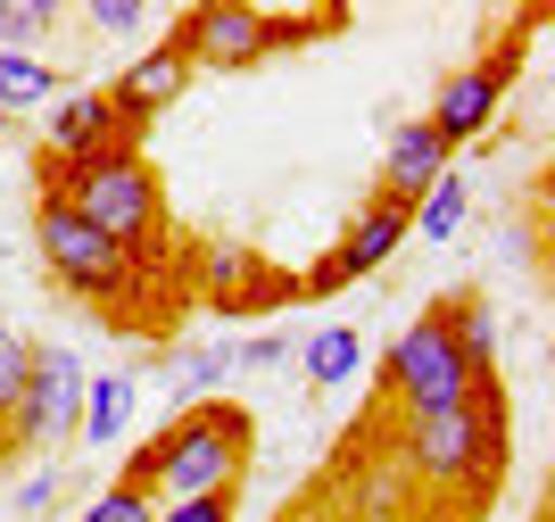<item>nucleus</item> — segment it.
Returning a JSON list of instances; mask_svg holds the SVG:
<instances>
[{
    "label": "nucleus",
    "mask_w": 555,
    "mask_h": 522,
    "mask_svg": "<svg viewBox=\"0 0 555 522\" xmlns=\"http://www.w3.org/2000/svg\"><path fill=\"white\" fill-rule=\"evenodd\" d=\"M92 25H100V34H133V25H141V0H92Z\"/></svg>",
    "instance_id": "5701e85b"
},
{
    "label": "nucleus",
    "mask_w": 555,
    "mask_h": 522,
    "mask_svg": "<svg viewBox=\"0 0 555 522\" xmlns=\"http://www.w3.org/2000/svg\"><path fill=\"white\" fill-rule=\"evenodd\" d=\"M291 357V341L282 332H257V341H241V365H282Z\"/></svg>",
    "instance_id": "b1692460"
},
{
    "label": "nucleus",
    "mask_w": 555,
    "mask_h": 522,
    "mask_svg": "<svg viewBox=\"0 0 555 522\" xmlns=\"http://www.w3.org/2000/svg\"><path fill=\"white\" fill-rule=\"evenodd\" d=\"M183 91H191V59H183L175 42H158V50H141L133 67H125V75L108 84V100H116V116H125L133 133H150V116H158V109H175Z\"/></svg>",
    "instance_id": "9b49d317"
},
{
    "label": "nucleus",
    "mask_w": 555,
    "mask_h": 522,
    "mask_svg": "<svg viewBox=\"0 0 555 522\" xmlns=\"http://www.w3.org/2000/svg\"><path fill=\"white\" fill-rule=\"evenodd\" d=\"M75 415H83V357H75V348L34 341L17 415H9V448H59V440L75 432Z\"/></svg>",
    "instance_id": "6e6552de"
},
{
    "label": "nucleus",
    "mask_w": 555,
    "mask_h": 522,
    "mask_svg": "<svg viewBox=\"0 0 555 522\" xmlns=\"http://www.w3.org/2000/svg\"><path fill=\"white\" fill-rule=\"evenodd\" d=\"M158 522H232V489H216V498H175Z\"/></svg>",
    "instance_id": "4be33fe9"
},
{
    "label": "nucleus",
    "mask_w": 555,
    "mask_h": 522,
    "mask_svg": "<svg viewBox=\"0 0 555 522\" xmlns=\"http://www.w3.org/2000/svg\"><path fill=\"white\" fill-rule=\"evenodd\" d=\"M34 250H42V266L59 273V291H75L83 307H116V298L141 291V266L116 250L108 232L83 225L59 191H42V200H34Z\"/></svg>",
    "instance_id": "20e7f679"
},
{
    "label": "nucleus",
    "mask_w": 555,
    "mask_h": 522,
    "mask_svg": "<svg viewBox=\"0 0 555 522\" xmlns=\"http://www.w3.org/2000/svg\"><path fill=\"white\" fill-rule=\"evenodd\" d=\"M125 423H133V373H100V382H83V415H75V432L92 440V448H108Z\"/></svg>",
    "instance_id": "4468645a"
},
{
    "label": "nucleus",
    "mask_w": 555,
    "mask_h": 522,
    "mask_svg": "<svg viewBox=\"0 0 555 522\" xmlns=\"http://www.w3.org/2000/svg\"><path fill=\"white\" fill-rule=\"evenodd\" d=\"M83 522H158V506L141 498V489H125V481H108V489L83 506Z\"/></svg>",
    "instance_id": "412c9836"
},
{
    "label": "nucleus",
    "mask_w": 555,
    "mask_h": 522,
    "mask_svg": "<svg viewBox=\"0 0 555 522\" xmlns=\"http://www.w3.org/2000/svg\"><path fill=\"white\" fill-rule=\"evenodd\" d=\"M357 365H365V341H357V323H324V332L307 341V382H315V390H340Z\"/></svg>",
    "instance_id": "f3484780"
},
{
    "label": "nucleus",
    "mask_w": 555,
    "mask_h": 522,
    "mask_svg": "<svg viewBox=\"0 0 555 522\" xmlns=\"http://www.w3.org/2000/svg\"><path fill=\"white\" fill-rule=\"evenodd\" d=\"M464 207H473V191H464V175H440L431 191H423V207H415V225H406V241H448V232L464 225Z\"/></svg>",
    "instance_id": "a211bd4d"
},
{
    "label": "nucleus",
    "mask_w": 555,
    "mask_h": 522,
    "mask_svg": "<svg viewBox=\"0 0 555 522\" xmlns=\"http://www.w3.org/2000/svg\"><path fill=\"white\" fill-rule=\"evenodd\" d=\"M34 175H42V191H59L92 232H108L141 273L166 257V182H158V166L141 158V150H108V158H83V166H67V158L42 150Z\"/></svg>",
    "instance_id": "f03ea898"
},
{
    "label": "nucleus",
    "mask_w": 555,
    "mask_h": 522,
    "mask_svg": "<svg viewBox=\"0 0 555 522\" xmlns=\"http://www.w3.org/2000/svg\"><path fill=\"white\" fill-rule=\"evenodd\" d=\"M282 298H291V282L266 273L249 250H216L208 257V307L216 316H257V307H282Z\"/></svg>",
    "instance_id": "ddd939ff"
},
{
    "label": "nucleus",
    "mask_w": 555,
    "mask_h": 522,
    "mask_svg": "<svg viewBox=\"0 0 555 522\" xmlns=\"http://www.w3.org/2000/svg\"><path fill=\"white\" fill-rule=\"evenodd\" d=\"M539 25H547V9H531V17H514L506 25V42L489 50V59H473V67H456L440 91H431V133L448 141V150H464L473 133H489V116H498V100H506V84H514V67H522V42H531Z\"/></svg>",
    "instance_id": "0eeeda50"
},
{
    "label": "nucleus",
    "mask_w": 555,
    "mask_h": 522,
    "mask_svg": "<svg viewBox=\"0 0 555 522\" xmlns=\"http://www.w3.org/2000/svg\"><path fill=\"white\" fill-rule=\"evenodd\" d=\"M249 448H257V423L249 407H232V398H199L166 423L158 440H141L133 464H125V489H166V498H216V489H241L249 473Z\"/></svg>",
    "instance_id": "f257e3e1"
},
{
    "label": "nucleus",
    "mask_w": 555,
    "mask_h": 522,
    "mask_svg": "<svg viewBox=\"0 0 555 522\" xmlns=\"http://www.w3.org/2000/svg\"><path fill=\"white\" fill-rule=\"evenodd\" d=\"M166 373H175V390H183L191 407H199L208 390H224L232 373H241V341H208V348H183V357L166 365Z\"/></svg>",
    "instance_id": "2eb2a0df"
},
{
    "label": "nucleus",
    "mask_w": 555,
    "mask_h": 522,
    "mask_svg": "<svg viewBox=\"0 0 555 522\" xmlns=\"http://www.w3.org/2000/svg\"><path fill=\"white\" fill-rule=\"evenodd\" d=\"M406 464L423 481H498V373H489L464 407L448 415H415L406 423Z\"/></svg>",
    "instance_id": "423d86ee"
},
{
    "label": "nucleus",
    "mask_w": 555,
    "mask_h": 522,
    "mask_svg": "<svg viewBox=\"0 0 555 522\" xmlns=\"http://www.w3.org/2000/svg\"><path fill=\"white\" fill-rule=\"evenodd\" d=\"M50 498H59V473H34V481H25V489H17V506H25V514H42Z\"/></svg>",
    "instance_id": "393cba45"
},
{
    "label": "nucleus",
    "mask_w": 555,
    "mask_h": 522,
    "mask_svg": "<svg viewBox=\"0 0 555 522\" xmlns=\"http://www.w3.org/2000/svg\"><path fill=\"white\" fill-rule=\"evenodd\" d=\"M25 357H34V341H17V332L0 323V432H9V415H17V390H25Z\"/></svg>",
    "instance_id": "aec40b11"
},
{
    "label": "nucleus",
    "mask_w": 555,
    "mask_h": 522,
    "mask_svg": "<svg viewBox=\"0 0 555 522\" xmlns=\"http://www.w3.org/2000/svg\"><path fill=\"white\" fill-rule=\"evenodd\" d=\"M406 225H415V216H406L398 200H365V216L340 232V250H332L315 273H299V282H291V298H324V291H340V282H357V273L390 266V257L406 250Z\"/></svg>",
    "instance_id": "1a4fd4ad"
},
{
    "label": "nucleus",
    "mask_w": 555,
    "mask_h": 522,
    "mask_svg": "<svg viewBox=\"0 0 555 522\" xmlns=\"http://www.w3.org/2000/svg\"><path fill=\"white\" fill-rule=\"evenodd\" d=\"M448 158H456V150H448L423 116H415V125H398V133H390V158H382V182H373V200H398L406 216H415L423 191L448 175Z\"/></svg>",
    "instance_id": "f8f14e48"
},
{
    "label": "nucleus",
    "mask_w": 555,
    "mask_h": 522,
    "mask_svg": "<svg viewBox=\"0 0 555 522\" xmlns=\"http://www.w3.org/2000/svg\"><path fill=\"white\" fill-rule=\"evenodd\" d=\"M9 456H17V448H9V432H0V464H9Z\"/></svg>",
    "instance_id": "a878e982"
},
{
    "label": "nucleus",
    "mask_w": 555,
    "mask_h": 522,
    "mask_svg": "<svg viewBox=\"0 0 555 522\" xmlns=\"http://www.w3.org/2000/svg\"><path fill=\"white\" fill-rule=\"evenodd\" d=\"M59 91V67H42L34 50H0V116H25Z\"/></svg>",
    "instance_id": "dca6fc26"
},
{
    "label": "nucleus",
    "mask_w": 555,
    "mask_h": 522,
    "mask_svg": "<svg viewBox=\"0 0 555 522\" xmlns=\"http://www.w3.org/2000/svg\"><path fill=\"white\" fill-rule=\"evenodd\" d=\"M50 25H59L50 0H0V50H34Z\"/></svg>",
    "instance_id": "6ab92c4d"
},
{
    "label": "nucleus",
    "mask_w": 555,
    "mask_h": 522,
    "mask_svg": "<svg viewBox=\"0 0 555 522\" xmlns=\"http://www.w3.org/2000/svg\"><path fill=\"white\" fill-rule=\"evenodd\" d=\"M481 382H489V373H473V365H464V348H456V332H448V298H440V307H423V316L398 332V348H390V390H398V407H406V423H415V415L464 407Z\"/></svg>",
    "instance_id": "39448f33"
},
{
    "label": "nucleus",
    "mask_w": 555,
    "mask_h": 522,
    "mask_svg": "<svg viewBox=\"0 0 555 522\" xmlns=\"http://www.w3.org/2000/svg\"><path fill=\"white\" fill-rule=\"evenodd\" d=\"M340 9H324V17H266V9H249V0H199V9H183V17L166 25L158 42H175L191 59V75H241V67H266V59H282V50H307V42H332L340 34Z\"/></svg>",
    "instance_id": "7ed1b4c3"
},
{
    "label": "nucleus",
    "mask_w": 555,
    "mask_h": 522,
    "mask_svg": "<svg viewBox=\"0 0 555 522\" xmlns=\"http://www.w3.org/2000/svg\"><path fill=\"white\" fill-rule=\"evenodd\" d=\"M108 150H141V133L125 125V116H116L108 84H92V91H67V100L50 109V158L83 166V158H108Z\"/></svg>",
    "instance_id": "9d476101"
}]
</instances>
